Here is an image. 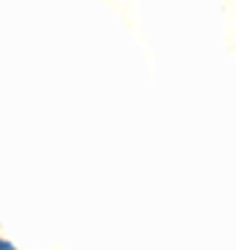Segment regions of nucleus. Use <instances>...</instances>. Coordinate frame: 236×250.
Returning a JSON list of instances; mask_svg holds the SVG:
<instances>
[{
    "label": "nucleus",
    "instance_id": "nucleus-1",
    "mask_svg": "<svg viewBox=\"0 0 236 250\" xmlns=\"http://www.w3.org/2000/svg\"><path fill=\"white\" fill-rule=\"evenodd\" d=\"M0 250H17V248H11V245H9L6 239H0Z\"/></svg>",
    "mask_w": 236,
    "mask_h": 250
}]
</instances>
